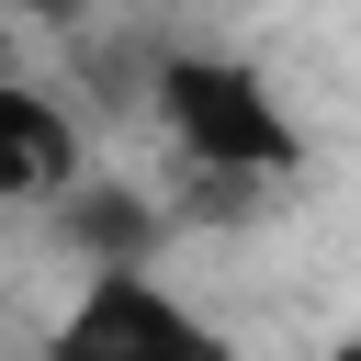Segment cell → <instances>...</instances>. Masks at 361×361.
<instances>
[{"label":"cell","mask_w":361,"mask_h":361,"mask_svg":"<svg viewBox=\"0 0 361 361\" xmlns=\"http://www.w3.org/2000/svg\"><path fill=\"white\" fill-rule=\"evenodd\" d=\"M158 124L214 180H293L305 169V135H293L282 90L237 56H158Z\"/></svg>","instance_id":"cell-1"},{"label":"cell","mask_w":361,"mask_h":361,"mask_svg":"<svg viewBox=\"0 0 361 361\" xmlns=\"http://www.w3.org/2000/svg\"><path fill=\"white\" fill-rule=\"evenodd\" d=\"M45 361H237L203 305H180L158 271H90L79 305L56 316Z\"/></svg>","instance_id":"cell-2"},{"label":"cell","mask_w":361,"mask_h":361,"mask_svg":"<svg viewBox=\"0 0 361 361\" xmlns=\"http://www.w3.org/2000/svg\"><path fill=\"white\" fill-rule=\"evenodd\" d=\"M68 192H79V124L45 90L0 79V214L11 203H68Z\"/></svg>","instance_id":"cell-3"},{"label":"cell","mask_w":361,"mask_h":361,"mask_svg":"<svg viewBox=\"0 0 361 361\" xmlns=\"http://www.w3.org/2000/svg\"><path fill=\"white\" fill-rule=\"evenodd\" d=\"M68 237L90 248V271H147V237H158V214H147L135 192H102V180H79V192H68Z\"/></svg>","instance_id":"cell-4"},{"label":"cell","mask_w":361,"mask_h":361,"mask_svg":"<svg viewBox=\"0 0 361 361\" xmlns=\"http://www.w3.org/2000/svg\"><path fill=\"white\" fill-rule=\"evenodd\" d=\"M327 361H361V338H338V350H327Z\"/></svg>","instance_id":"cell-5"},{"label":"cell","mask_w":361,"mask_h":361,"mask_svg":"<svg viewBox=\"0 0 361 361\" xmlns=\"http://www.w3.org/2000/svg\"><path fill=\"white\" fill-rule=\"evenodd\" d=\"M56 11H79V0H56Z\"/></svg>","instance_id":"cell-6"}]
</instances>
